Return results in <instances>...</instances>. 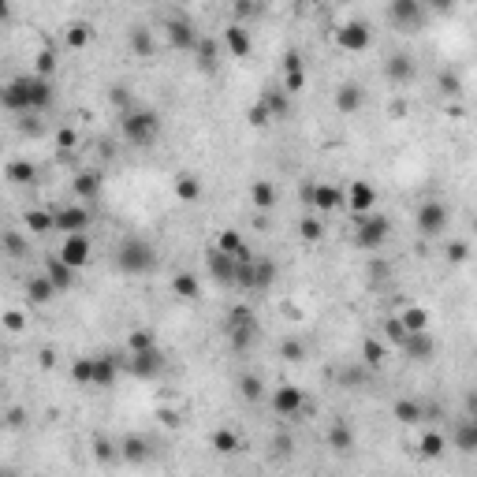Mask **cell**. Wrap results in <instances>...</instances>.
Segmentation results:
<instances>
[{
  "instance_id": "cell-1",
  "label": "cell",
  "mask_w": 477,
  "mask_h": 477,
  "mask_svg": "<svg viewBox=\"0 0 477 477\" xmlns=\"http://www.w3.org/2000/svg\"><path fill=\"white\" fill-rule=\"evenodd\" d=\"M52 105V82L45 75H19L4 90V108L8 112H41Z\"/></svg>"
},
{
  "instance_id": "cell-2",
  "label": "cell",
  "mask_w": 477,
  "mask_h": 477,
  "mask_svg": "<svg viewBox=\"0 0 477 477\" xmlns=\"http://www.w3.org/2000/svg\"><path fill=\"white\" fill-rule=\"evenodd\" d=\"M112 265H116V273H123V276H146L157 268V250L146 238H123L112 254Z\"/></svg>"
},
{
  "instance_id": "cell-3",
  "label": "cell",
  "mask_w": 477,
  "mask_h": 477,
  "mask_svg": "<svg viewBox=\"0 0 477 477\" xmlns=\"http://www.w3.org/2000/svg\"><path fill=\"white\" fill-rule=\"evenodd\" d=\"M119 127H123V138L131 146H153L160 135V116L146 112V108H131V112L119 116Z\"/></svg>"
},
{
  "instance_id": "cell-4",
  "label": "cell",
  "mask_w": 477,
  "mask_h": 477,
  "mask_svg": "<svg viewBox=\"0 0 477 477\" xmlns=\"http://www.w3.org/2000/svg\"><path fill=\"white\" fill-rule=\"evenodd\" d=\"M392 235V220L381 213H362L354 224V246L358 250H381Z\"/></svg>"
},
{
  "instance_id": "cell-5",
  "label": "cell",
  "mask_w": 477,
  "mask_h": 477,
  "mask_svg": "<svg viewBox=\"0 0 477 477\" xmlns=\"http://www.w3.org/2000/svg\"><path fill=\"white\" fill-rule=\"evenodd\" d=\"M254 332H257V317L250 306H232L227 310V340H232L235 351H246L254 343Z\"/></svg>"
},
{
  "instance_id": "cell-6",
  "label": "cell",
  "mask_w": 477,
  "mask_h": 477,
  "mask_svg": "<svg viewBox=\"0 0 477 477\" xmlns=\"http://www.w3.org/2000/svg\"><path fill=\"white\" fill-rule=\"evenodd\" d=\"M425 0H388V19L403 30H418L425 23Z\"/></svg>"
},
{
  "instance_id": "cell-7",
  "label": "cell",
  "mask_w": 477,
  "mask_h": 477,
  "mask_svg": "<svg viewBox=\"0 0 477 477\" xmlns=\"http://www.w3.org/2000/svg\"><path fill=\"white\" fill-rule=\"evenodd\" d=\"M160 370H165V354H160L157 347L131 351V358H127V373L138 377V381H153V377H160Z\"/></svg>"
},
{
  "instance_id": "cell-8",
  "label": "cell",
  "mask_w": 477,
  "mask_h": 477,
  "mask_svg": "<svg viewBox=\"0 0 477 477\" xmlns=\"http://www.w3.org/2000/svg\"><path fill=\"white\" fill-rule=\"evenodd\" d=\"M52 227L60 235H75L90 227V209L86 205H63V209H52Z\"/></svg>"
},
{
  "instance_id": "cell-9",
  "label": "cell",
  "mask_w": 477,
  "mask_h": 477,
  "mask_svg": "<svg viewBox=\"0 0 477 477\" xmlns=\"http://www.w3.org/2000/svg\"><path fill=\"white\" fill-rule=\"evenodd\" d=\"M238 262H243V257L227 254V250H220V246H216V250H209V254H205V265H209V276L216 280V284H227V287L235 284Z\"/></svg>"
},
{
  "instance_id": "cell-10",
  "label": "cell",
  "mask_w": 477,
  "mask_h": 477,
  "mask_svg": "<svg viewBox=\"0 0 477 477\" xmlns=\"http://www.w3.org/2000/svg\"><path fill=\"white\" fill-rule=\"evenodd\" d=\"M414 224H418V232L429 235V238L440 235L444 227H448V205H444V202H425V205H418Z\"/></svg>"
},
{
  "instance_id": "cell-11",
  "label": "cell",
  "mask_w": 477,
  "mask_h": 477,
  "mask_svg": "<svg viewBox=\"0 0 477 477\" xmlns=\"http://www.w3.org/2000/svg\"><path fill=\"white\" fill-rule=\"evenodd\" d=\"M370 41H373V34H370L365 23H343L340 30H335V45H340L343 52H365Z\"/></svg>"
},
{
  "instance_id": "cell-12",
  "label": "cell",
  "mask_w": 477,
  "mask_h": 477,
  "mask_svg": "<svg viewBox=\"0 0 477 477\" xmlns=\"http://www.w3.org/2000/svg\"><path fill=\"white\" fill-rule=\"evenodd\" d=\"M60 257H63V262H68L71 268L90 265V235H86V232L63 235V243H60Z\"/></svg>"
},
{
  "instance_id": "cell-13",
  "label": "cell",
  "mask_w": 477,
  "mask_h": 477,
  "mask_svg": "<svg viewBox=\"0 0 477 477\" xmlns=\"http://www.w3.org/2000/svg\"><path fill=\"white\" fill-rule=\"evenodd\" d=\"M198 30H194L190 19H172L168 23V45L172 49H179V52H194L198 49Z\"/></svg>"
},
{
  "instance_id": "cell-14",
  "label": "cell",
  "mask_w": 477,
  "mask_h": 477,
  "mask_svg": "<svg viewBox=\"0 0 477 477\" xmlns=\"http://www.w3.org/2000/svg\"><path fill=\"white\" fill-rule=\"evenodd\" d=\"M302 407H306V395H302V388H295V384H280L276 392H273V410H276L280 418L298 414Z\"/></svg>"
},
{
  "instance_id": "cell-15",
  "label": "cell",
  "mask_w": 477,
  "mask_h": 477,
  "mask_svg": "<svg viewBox=\"0 0 477 477\" xmlns=\"http://www.w3.org/2000/svg\"><path fill=\"white\" fill-rule=\"evenodd\" d=\"M347 202H351V213H354V216H362V213H373L377 190H373L365 179H354V183H351V190H347Z\"/></svg>"
},
{
  "instance_id": "cell-16",
  "label": "cell",
  "mask_w": 477,
  "mask_h": 477,
  "mask_svg": "<svg viewBox=\"0 0 477 477\" xmlns=\"http://www.w3.org/2000/svg\"><path fill=\"white\" fill-rule=\"evenodd\" d=\"M306 198H310L313 209H321V213L343 209V194L335 190V187H328V183H321V187H310V190H306Z\"/></svg>"
},
{
  "instance_id": "cell-17",
  "label": "cell",
  "mask_w": 477,
  "mask_h": 477,
  "mask_svg": "<svg viewBox=\"0 0 477 477\" xmlns=\"http://www.w3.org/2000/svg\"><path fill=\"white\" fill-rule=\"evenodd\" d=\"M224 41H227V52L232 56H238V60H246L250 56V49H254V41H250V30H246L243 23H232L224 30Z\"/></svg>"
},
{
  "instance_id": "cell-18",
  "label": "cell",
  "mask_w": 477,
  "mask_h": 477,
  "mask_svg": "<svg viewBox=\"0 0 477 477\" xmlns=\"http://www.w3.org/2000/svg\"><path fill=\"white\" fill-rule=\"evenodd\" d=\"M26 298L34 302V306H49L52 298H56V284L41 273V276H30L26 280Z\"/></svg>"
},
{
  "instance_id": "cell-19",
  "label": "cell",
  "mask_w": 477,
  "mask_h": 477,
  "mask_svg": "<svg viewBox=\"0 0 477 477\" xmlns=\"http://www.w3.org/2000/svg\"><path fill=\"white\" fill-rule=\"evenodd\" d=\"M116 370H119V358L116 354H97L93 358V388L116 384Z\"/></svg>"
},
{
  "instance_id": "cell-20",
  "label": "cell",
  "mask_w": 477,
  "mask_h": 477,
  "mask_svg": "<svg viewBox=\"0 0 477 477\" xmlns=\"http://www.w3.org/2000/svg\"><path fill=\"white\" fill-rule=\"evenodd\" d=\"M384 79L388 82H410L414 79V60H410L407 52H395V56L384 63Z\"/></svg>"
},
{
  "instance_id": "cell-21",
  "label": "cell",
  "mask_w": 477,
  "mask_h": 477,
  "mask_svg": "<svg viewBox=\"0 0 477 477\" xmlns=\"http://www.w3.org/2000/svg\"><path fill=\"white\" fill-rule=\"evenodd\" d=\"M362 101H365V93L358 82H343L340 90H335V108H340V112H358Z\"/></svg>"
},
{
  "instance_id": "cell-22",
  "label": "cell",
  "mask_w": 477,
  "mask_h": 477,
  "mask_svg": "<svg viewBox=\"0 0 477 477\" xmlns=\"http://www.w3.org/2000/svg\"><path fill=\"white\" fill-rule=\"evenodd\" d=\"M403 351L414 358V362H429V358H432V340H429V332H410L407 340H403Z\"/></svg>"
},
{
  "instance_id": "cell-23",
  "label": "cell",
  "mask_w": 477,
  "mask_h": 477,
  "mask_svg": "<svg viewBox=\"0 0 477 477\" xmlns=\"http://www.w3.org/2000/svg\"><path fill=\"white\" fill-rule=\"evenodd\" d=\"M45 276L52 280V284H56V291H68L71 287V276H75V268L63 262V257L56 254V257H49L45 262Z\"/></svg>"
},
{
  "instance_id": "cell-24",
  "label": "cell",
  "mask_w": 477,
  "mask_h": 477,
  "mask_svg": "<svg viewBox=\"0 0 477 477\" xmlns=\"http://www.w3.org/2000/svg\"><path fill=\"white\" fill-rule=\"evenodd\" d=\"M392 414L403 421V425H418V421H425V407H421L418 399H399Z\"/></svg>"
},
{
  "instance_id": "cell-25",
  "label": "cell",
  "mask_w": 477,
  "mask_h": 477,
  "mask_svg": "<svg viewBox=\"0 0 477 477\" xmlns=\"http://www.w3.org/2000/svg\"><path fill=\"white\" fill-rule=\"evenodd\" d=\"M176 198H179V202H198V198H202V179L190 176V172L176 176Z\"/></svg>"
},
{
  "instance_id": "cell-26",
  "label": "cell",
  "mask_w": 477,
  "mask_h": 477,
  "mask_svg": "<svg viewBox=\"0 0 477 477\" xmlns=\"http://www.w3.org/2000/svg\"><path fill=\"white\" fill-rule=\"evenodd\" d=\"M119 455H123L127 462H146L149 459V444L142 437H127L123 444H119Z\"/></svg>"
},
{
  "instance_id": "cell-27",
  "label": "cell",
  "mask_w": 477,
  "mask_h": 477,
  "mask_svg": "<svg viewBox=\"0 0 477 477\" xmlns=\"http://www.w3.org/2000/svg\"><path fill=\"white\" fill-rule=\"evenodd\" d=\"M172 291H176L183 302H194V298H198V276H194V273H176Z\"/></svg>"
},
{
  "instance_id": "cell-28",
  "label": "cell",
  "mask_w": 477,
  "mask_h": 477,
  "mask_svg": "<svg viewBox=\"0 0 477 477\" xmlns=\"http://www.w3.org/2000/svg\"><path fill=\"white\" fill-rule=\"evenodd\" d=\"M209 444H213V448L220 451V455H235L238 448H243V440H238V432H232V429H216Z\"/></svg>"
},
{
  "instance_id": "cell-29",
  "label": "cell",
  "mask_w": 477,
  "mask_h": 477,
  "mask_svg": "<svg viewBox=\"0 0 477 477\" xmlns=\"http://www.w3.org/2000/svg\"><path fill=\"white\" fill-rule=\"evenodd\" d=\"M97 190H101V172H82L79 179H75V194L79 198H97Z\"/></svg>"
},
{
  "instance_id": "cell-30",
  "label": "cell",
  "mask_w": 477,
  "mask_h": 477,
  "mask_svg": "<svg viewBox=\"0 0 477 477\" xmlns=\"http://www.w3.org/2000/svg\"><path fill=\"white\" fill-rule=\"evenodd\" d=\"M8 179L19 183V187H26V183L38 179V168L30 165V160H12V165H8Z\"/></svg>"
},
{
  "instance_id": "cell-31",
  "label": "cell",
  "mask_w": 477,
  "mask_h": 477,
  "mask_svg": "<svg viewBox=\"0 0 477 477\" xmlns=\"http://www.w3.org/2000/svg\"><path fill=\"white\" fill-rule=\"evenodd\" d=\"M250 198H254L257 209H273V205H276V190H273V183H268V179H257V183H254V190H250Z\"/></svg>"
},
{
  "instance_id": "cell-32",
  "label": "cell",
  "mask_w": 477,
  "mask_h": 477,
  "mask_svg": "<svg viewBox=\"0 0 477 477\" xmlns=\"http://www.w3.org/2000/svg\"><path fill=\"white\" fill-rule=\"evenodd\" d=\"M444 448H448V440H444L440 432H425V437L418 440V451L425 455V459H440Z\"/></svg>"
},
{
  "instance_id": "cell-33",
  "label": "cell",
  "mask_w": 477,
  "mask_h": 477,
  "mask_svg": "<svg viewBox=\"0 0 477 477\" xmlns=\"http://www.w3.org/2000/svg\"><path fill=\"white\" fill-rule=\"evenodd\" d=\"M455 448L459 451H477V432H474V418H466L459 429H455Z\"/></svg>"
},
{
  "instance_id": "cell-34",
  "label": "cell",
  "mask_w": 477,
  "mask_h": 477,
  "mask_svg": "<svg viewBox=\"0 0 477 477\" xmlns=\"http://www.w3.org/2000/svg\"><path fill=\"white\" fill-rule=\"evenodd\" d=\"M328 448H335V451H351V448H354V432L347 429L343 421L328 429Z\"/></svg>"
},
{
  "instance_id": "cell-35",
  "label": "cell",
  "mask_w": 477,
  "mask_h": 477,
  "mask_svg": "<svg viewBox=\"0 0 477 477\" xmlns=\"http://www.w3.org/2000/svg\"><path fill=\"white\" fill-rule=\"evenodd\" d=\"M63 38H68V45H71V49H86V45L93 41V30H90V23H71Z\"/></svg>"
},
{
  "instance_id": "cell-36",
  "label": "cell",
  "mask_w": 477,
  "mask_h": 477,
  "mask_svg": "<svg viewBox=\"0 0 477 477\" xmlns=\"http://www.w3.org/2000/svg\"><path fill=\"white\" fill-rule=\"evenodd\" d=\"M220 250H227V254H235V257H243V262H250V254H246V246H243V238H238V232H232V227H227V232H220Z\"/></svg>"
},
{
  "instance_id": "cell-37",
  "label": "cell",
  "mask_w": 477,
  "mask_h": 477,
  "mask_svg": "<svg viewBox=\"0 0 477 477\" xmlns=\"http://www.w3.org/2000/svg\"><path fill=\"white\" fill-rule=\"evenodd\" d=\"M287 90H265L262 93V105L268 108V116H284L287 112Z\"/></svg>"
},
{
  "instance_id": "cell-38",
  "label": "cell",
  "mask_w": 477,
  "mask_h": 477,
  "mask_svg": "<svg viewBox=\"0 0 477 477\" xmlns=\"http://www.w3.org/2000/svg\"><path fill=\"white\" fill-rule=\"evenodd\" d=\"M26 227H30L34 235L56 232V227H52V213H45V209H30V213H26Z\"/></svg>"
},
{
  "instance_id": "cell-39",
  "label": "cell",
  "mask_w": 477,
  "mask_h": 477,
  "mask_svg": "<svg viewBox=\"0 0 477 477\" xmlns=\"http://www.w3.org/2000/svg\"><path fill=\"white\" fill-rule=\"evenodd\" d=\"M71 377L86 388H93V358H75L71 362Z\"/></svg>"
},
{
  "instance_id": "cell-40",
  "label": "cell",
  "mask_w": 477,
  "mask_h": 477,
  "mask_svg": "<svg viewBox=\"0 0 477 477\" xmlns=\"http://www.w3.org/2000/svg\"><path fill=\"white\" fill-rule=\"evenodd\" d=\"M131 49L138 52V56H153V38H149L146 26H135L131 30Z\"/></svg>"
},
{
  "instance_id": "cell-41",
  "label": "cell",
  "mask_w": 477,
  "mask_h": 477,
  "mask_svg": "<svg viewBox=\"0 0 477 477\" xmlns=\"http://www.w3.org/2000/svg\"><path fill=\"white\" fill-rule=\"evenodd\" d=\"M403 324H407V332H425L429 328V313L421 310V306H410L403 313Z\"/></svg>"
},
{
  "instance_id": "cell-42",
  "label": "cell",
  "mask_w": 477,
  "mask_h": 477,
  "mask_svg": "<svg viewBox=\"0 0 477 477\" xmlns=\"http://www.w3.org/2000/svg\"><path fill=\"white\" fill-rule=\"evenodd\" d=\"M262 381H257L254 373H243L238 377V392H243V399H250V403H257V399H262Z\"/></svg>"
},
{
  "instance_id": "cell-43",
  "label": "cell",
  "mask_w": 477,
  "mask_h": 477,
  "mask_svg": "<svg viewBox=\"0 0 477 477\" xmlns=\"http://www.w3.org/2000/svg\"><path fill=\"white\" fill-rule=\"evenodd\" d=\"M321 235H324V227H321L317 216H302V220H298V238H306V243H317Z\"/></svg>"
},
{
  "instance_id": "cell-44",
  "label": "cell",
  "mask_w": 477,
  "mask_h": 477,
  "mask_svg": "<svg viewBox=\"0 0 477 477\" xmlns=\"http://www.w3.org/2000/svg\"><path fill=\"white\" fill-rule=\"evenodd\" d=\"M198 56H202L198 68H202V71H213V68H216V41H205V38H202V41H198Z\"/></svg>"
},
{
  "instance_id": "cell-45",
  "label": "cell",
  "mask_w": 477,
  "mask_h": 477,
  "mask_svg": "<svg viewBox=\"0 0 477 477\" xmlns=\"http://www.w3.org/2000/svg\"><path fill=\"white\" fill-rule=\"evenodd\" d=\"M4 250L12 254V257H23L26 250H30V243L19 232H4Z\"/></svg>"
},
{
  "instance_id": "cell-46",
  "label": "cell",
  "mask_w": 477,
  "mask_h": 477,
  "mask_svg": "<svg viewBox=\"0 0 477 477\" xmlns=\"http://www.w3.org/2000/svg\"><path fill=\"white\" fill-rule=\"evenodd\" d=\"M276 280V265L273 262H257L254 265V287H268Z\"/></svg>"
},
{
  "instance_id": "cell-47",
  "label": "cell",
  "mask_w": 477,
  "mask_h": 477,
  "mask_svg": "<svg viewBox=\"0 0 477 477\" xmlns=\"http://www.w3.org/2000/svg\"><path fill=\"white\" fill-rule=\"evenodd\" d=\"M384 332H388V340H392V343H399V347H403V340H407V324H403V317H388L384 321Z\"/></svg>"
},
{
  "instance_id": "cell-48",
  "label": "cell",
  "mask_w": 477,
  "mask_h": 477,
  "mask_svg": "<svg viewBox=\"0 0 477 477\" xmlns=\"http://www.w3.org/2000/svg\"><path fill=\"white\" fill-rule=\"evenodd\" d=\"M127 347H131V351H146V347H157V340H153V332H149V328H135L131 340H127Z\"/></svg>"
},
{
  "instance_id": "cell-49",
  "label": "cell",
  "mask_w": 477,
  "mask_h": 477,
  "mask_svg": "<svg viewBox=\"0 0 477 477\" xmlns=\"http://www.w3.org/2000/svg\"><path fill=\"white\" fill-rule=\"evenodd\" d=\"M280 354H284L287 362H302V358H306V347H302L295 335H291V340H284V347H280Z\"/></svg>"
},
{
  "instance_id": "cell-50",
  "label": "cell",
  "mask_w": 477,
  "mask_h": 477,
  "mask_svg": "<svg viewBox=\"0 0 477 477\" xmlns=\"http://www.w3.org/2000/svg\"><path fill=\"white\" fill-rule=\"evenodd\" d=\"M362 354H365V362H370V365H381L384 358H388V351H384V347L377 343V340H365V347H362Z\"/></svg>"
},
{
  "instance_id": "cell-51",
  "label": "cell",
  "mask_w": 477,
  "mask_h": 477,
  "mask_svg": "<svg viewBox=\"0 0 477 477\" xmlns=\"http://www.w3.org/2000/svg\"><path fill=\"white\" fill-rule=\"evenodd\" d=\"M302 86H306V71H302V68H298V71H287V75H284V90H287V93H298Z\"/></svg>"
},
{
  "instance_id": "cell-52",
  "label": "cell",
  "mask_w": 477,
  "mask_h": 477,
  "mask_svg": "<svg viewBox=\"0 0 477 477\" xmlns=\"http://www.w3.org/2000/svg\"><path fill=\"white\" fill-rule=\"evenodd\" d=\"M466 262V243H448V265H462Z\"/></svg>"
},
{
  "instance_id": "cell-53",
  "label": "cell",
  "mask_w": 477,
  "mask_h": 477,
  "mask_svg": "<svg viewBox=\"0 0 477 477\" xmlns=\"http://www.w3.org/2000/svg\"><path fill=\"white\" fill-rule=\"evenodd\" d=\"M268 119H273V116H268V108H265L262 101H257V105L250 108V123H257V127H262V123H268Z\"/></svg>"
},
{
  "instance_id": "cell-54",
  "label": "cell",
  "mask_w": 477,
  "mask_h": 477,
  "mask_svg": "<svg viewBox=\"0 0 477 477\" xmlns=\"http://www.w3.org/2000/svg\"><path fill=\"white\" fill-rule=\"evenodd\" d=\"M52 68H56V60H52V52H41V56H38V75H45V79H49V75H52Z\"/></svg>"
},
{
  "instance_id": "cell-55",
  "label": "cell",
  "mask_w": 477,
  "mask_h": 477,
  "mask_svg": "<svg viewBox=\"0 0 477 477\" xmlns=\"http://www.w3.org/2000/svg\"><path fill=\"white\" fill-rule=\"evenodd\" d=\"M425 8H429V12H437V15H448L455 8V0H425Z\"/></svg>"
},
{
  "instance_id": "cell-56",
  "label": "cell",
  "mask_w": 477,
  "mask_h": 477,
  "mask_svg": "<svg viewBox=\"0 0 477 477\" xmlns=\"http://www.w3.org/2000/svg\"><path fill=\"white\" fill-rule=\"evenodd\" d=\"M302 68V56H298V52H287V56H284V71H298Z\"/></svg>"
},
{
  "instance_id": "cell-57",
  "label": "cell",
  "mask_w": 477,
  "mask_h": 477,
  "mask_svg": "<svg viewBox=\"0 0 477 477\" xmlns=\"http://www.w3.org/2000/svg\"><path fill=\"white\" fill-rule=\"evenodd\" d=\"M112 105L116 108H127V90H123V86H116V90H112Z\"/></svg>"
},
{
  "instance_id": "cell-58",
  "label": "cell",
  "mask_w": 477,
  "mask_h": 477,
  "mask_svg": "<svg viewBox=\"0 0 477 477\" xmlns=\"http://www.w3.org/2000/svg\"><path fill=\"white\" fill-rule=\"evenodd\" d=\"M440 86H444V93H459V82H455V79H448V75H444V79H440Z\"/></svg>"
},
{
  "instance_id": "cell-59",
  "label": "cell",
  "mask_w": 477,
  "mask_h": 477,
  "mask_svg": "<svg viewBox=\"0 0 477 477\" xmlns=\"http://www.w3.org/2000/svg\"><path fill=\"white\" fill-rule=\"evenodd\" d=\"M4 324H8V328H12V332H15L19 324H23V317H19V313H8V317H4Z\"/></svg>"
},
{
  "instance_id": "cell-60",
  "label": "cell",
  "mask_w": 477,
  "mask_h": 477,
  "mask_svg": "<svg viewBox=\"0 0 477 477\" xmlns=\"http://www.w3.org/2000/svg\"><path fill=\"white\" fill-rule=\"evenodd\" d=\"M56 142H60V146H75V135H71V131H60Z\"/></svg>"
},
{
  "instance_id": "cell-61",
  "label": "cell",
  "mask_w": 477,
  "mask_h": 477,
  "mask_svg": "<svg viewBox=\"0 0 477 477\" xmlns=\"http://www.w3.org/2000/svg\"><path fill=\"white\" fill-rule=\"evenodd\" d=\"M474 232H477V216H474Z\"/></svg>"
},
{
  "instance_id": "cell-62",
  "label": "cell",
  "mask_w": 477,
  "mask_h": 477,
  "mask_svg": "<svg viewBox=\"0 0 477 477\" xmlns=\"http://www.w3.org/2000/svg\"><path fill=\"white\" fill-rule=\"evenodd\" d=\"M474 432H477V418H474Z\"/></svg>"
},
{
  "instance_id": "cell-63",
  "label": "cell",
  "mask_w": 477,
  "mask_h": 477,
  "mask_svg": "<svg viewBox=\"0 0 477 477\" xmlns=\"http://www.w3.org/2000/svg\"><path fill=\"white\" fill-rule=\"evenodd\" d=\"M306 4H317V0H306Z\"/></svg>"
}]
</instances>
